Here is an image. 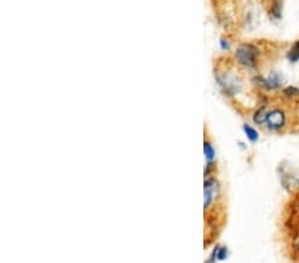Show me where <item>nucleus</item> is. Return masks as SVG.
<instances>
[{"mask_svg":"<svg viewBox=\"0 0 299 263\" xmlns=\"http://www.w3.org/2000/svg\"><path fill=\"white\" fill-rule=\"evenodd\" d=\"M258 50L251 44H241L236 50V60L245 68H254L257 64Z\"/></svg>","mask_w":299,"mask_h":263,"instance_id":"obj_1","label":"nucleus"},{"mask_svg":"<svg viewBox=\"0 0 299 263\" xmlns=\"http://www.w3.org/2000/svg\"><path fill=\"white\" fill-rule=\"evenodd\" d=\"M218 83L219 85L223 88V91L226 95L229 96H233L241 91L242 88V84L238 79H237L234 75H230V73H222V75H218Z\"/></svg>","mask_w":299,"mask_h":263,"instance_id":"obj_2","label":"nucleus"},{"mask_svg":"<svg viewBox=\"0 0 299 263\" xmlns=\"http://www.w3.org/2000/svg\"><path fill=\"white\" fill-rule=\"evenodd\" d=\"M265 124L271 130L282 129L283 126L286 125V114L283 110H279V109L271 110V112L267 113Z\"/></svg>","mask_w":299,"mask_h":263,"instance_id":"obj_3","label":"nucleus"},{"mask_svg":"<svg viewBox=\"0 0 299 263\" xmlns=\"http://www.w3.org/2000/svg\"><path fill=\"white\" fill-rule=\"evenodd\" d=\"M257 83L265 89H278L282 87L283 80L279 73H271L269 77H257Z\"/></svg>","mask_w":299,"mask_h":263,"instance_id":"obj_4","label":"nucleus"},{"mask_svg":"<svg viewBox=\"0 0 299 263\" xmlns=\"http://www.w3.org/2000/svg\"><path fill=\"white\" fill-rule=\"evenodd\" d=\"M218 193V184L214 178H210L205 182V202H203V206L205 209H207L211 205V202L214 201L215 196Z\"/></svg>","mask_w":299,"mask_h":263,"instance_id":"obj_5","label":"nucleus"},{"mask_svg":"<svg viewBox=\"0 0 299 263\" xmlns=\"http://www.w3.org/2000/svg\"><path fill=\"white\" fill-rule=\"evenodd\" d=\"M270 15L273 16V19H281V16H282V3H281V0H274L271 3Z\"/></svg>","mask_w":299,"mask_h":263,"instance_id":"obj_6","label":"nucleus"},{"mask_svg":"<svg viewBox=\"0 0 299 263\" xmlns=\"http://www.w3.org/2000/svg\"><path fill=\"white\" fill-rule=\"evenodd\" d=\"M287 58L290 60L291 63H297L299 61V42H297L294 46L291 47V50L287 53Z\"/></svg>","mask_w":299,"mask_h":263,"instance_id":"obj_7","label":"nucleus"},{"mask_svg":"<svg viewBox=\"0 0 299 263\" xmlns=\"http://www.w3.org/2000/svg\"><path fill=\"white\" fill-rule=\"evenodd\" d=\"M244 130L245 133H246V137L250 140L251 142H257L258 138H259V134H258V132L254 128H251L250 125H244Z\"/></svg>","mask_w":299,"mask_h":263,"instance_id":"obj_8","label":"nucleus"},{"mask_svg":"<svg viewBox=\"0 0 299 263\" xmlns=\"http://www.w3.org/2000/svg\"><path fill=\"white\" fill-rule=\"evenodd\" d=\"M266 117H267V113H266V108L258 109L255 114H254L253 120L255 124H263L266 121Z\"/></svg>","mask_w":299,"mask_h":263,"instance_id":"obj_9","label":"nucleus"},{"mask_svg":"<svg viewBox=\"0 0 299 263\" xmlns=\"http://www.w3.org/2000/svg\"><path fill=\"white\" fill-rule=\"evenodd\" d=\"M203 152H205V156H206V158L209 162H213V159H214L215 157V153H214V149H213V146L209 144V142H205L203 144Z\"/></svg>","mask_w":299,"mask_h":263,"instance_id":"obj_10","label":"nucleus"},{"mask_svg":"<svg viewBox=\"0 0 299 263\" xmlns=\"http://www.w3.org/2000/svg\"><path fill=\"white\" fill-rule=\"evenodd\" d=\"M285 96L287 97H298L299 96V89L295 87H289L286 89H283Z\"/></svg>","mask_w":299,"mask_h":263,"instance_id":"obj_11","label":"nucleus"},{"mask_svg":"<svg viewBox=\"0 0 299 263\" xmlns=\"http://www.w3.org/2000/svg\"><path fill=\"white\" fill-rule=\"evenodd\" d=\"M226 257H228V249L226 247H221L219 249L218 247V250H217V259L218 261H223Z\"/></svg>","mask_w":299,"mask_h":263,"instance_id":"obj_12","label":"nucleus"},{"mask_svg":"<svg viewBox=\"0 0 299 263\" xmlns=\"http://www.w3.org/2000/svg\"><path fill=\"white\" fill-rule=\"evenodd\" d=\"M221 47H222V50H229V47H230V44H229V42L226 40V39H221Z\"/></svg>","mask_w":299,"mask_h":263,"instance_id":"obj_13","label":"nucleus"},{"mask_svg":"<svg viewBox=\"0 0 299 263\" xmlns=\"http://www.w3.org/2000/svg\"><path fill=\"white\" fill-rule=\"evenodd\" d=\"M295 250H297V253H299V237L295 241Z\"/></svg>","mask_w":299,"mask_h":263,"instance_id":"obj_14","label":"nucleus"},{"mask_svg":"<svg viewBox=\"0 0 299 263\" xmlns=\"http://www.w3.org/2000/svg\"><path fill=\"white\" fill-rule=\"evenodd\" d=\"M295 211H297V213H298V215H299V200L297 201V205H295Z\"/></svg>","mask_w":299,"mask_h":263,"instance_id":"obj_15","label":"nucleus"}]
</instances>
